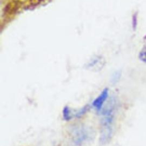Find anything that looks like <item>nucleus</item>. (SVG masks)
<instances>
[{
    "label": "nucleus",
    "instance_id": "f257e3e1",
    "mask_svg": "<svg viewBox=\"0 0 146 146\" xmlns=\"http://www.w3.org/2000/svg\"><path fill=\"white\" fill-rule=\"evenodd\" d=\"M117 107V99L114 96L108 99L103 108L99 112L101 115V131L99 143L106 145L112 139L113 132L115 113Z\"/></svg>",
    "mask_w": 146,
    "mask_h": 146
},
{
    "label": "nucleus",
    "instance_id": "f03ea898",
    "mask_svg": "<svg viewBox=\"0 0 146 146\" xmlns=\"http://www.w3.org/2000/svg\"><path fill=\"white\" fill-rule=\"evenodd\" d=\"M71 135L72 142L76 146H83L94 138V131L87 125L78 124L71 128Z\"/></svg>",
    "mask_w": 146,
    "mask_h": 146
},
{
    "label": "nucleus",
    "instance_id": "7ed1b4c3",
    "mask_svg": "<svg viewBox=\"0 0 146 146\" xmlns=\"http://www.w3.org/2000/svg\"><path fill=\"white\" fill-rule=\"evenodd\" d=\"M109 96V90L105 88L101 93L94 100L92 103V106L98 111L100 112L103 108L104 104L106 103Z\"/></svg>",
    "mask_w": 146,
    "mask_h": 146
},
{
    "label": "nucleus",
    "instance_id": "20e7f679",
    "mask_svg": "<svg viewBox=\"0 0 146 146\" xmlns=\"http://www.w3.org/2000/svg\"><path fill=\"white\" fill-rule=\"evenodd\" d=\"M103 64H102V60L100 58L96 57L93 59L87 64V67L91 70H100V67H103Z\"/></svg>",
    "mask_w": 146,
    "mask_h": 146
},
{
    "label": "nucleus",
    "instance_id": "39448f33",
    "mask_svg": "<svg viewBox=\"0 0 146 146\" xmlns=\"http://www.w3.org/2000/svg\"><path fill=\"white\" fill-rule=\"evenodd\" d=\"M62 116L63 120L66 121H69L74 117V112L69 106H66L63 108Z\"/></svg>",
    "mask_w": 146,
    "mask_h": 146
},
{
    "label": "nucleus",
    "instance_id": "423d86ee",
    "mask_svg": "<svg viewBox=\"0 0 146 146\" xmlns=\"http://www.w3.org/2000/svg\"><path fill=\"white\" fill-rule=\"evenodd\" d=\"M90 106L88 104H86L83 107H81L79 110L73 111L74 112V117H76L78 119L81 118L83 116H84L89 110L90 109Z\"/></svg>",
    "mask_w": 146,
    "mask_h": 146
},
{
    "label": "nucleus",
    "instance_id": "0eeeda50",
    "mask_svg": "<svg viewBox=\"0 0 146 146\" xmlns=\"http://www.w3.org/2000/svg\"><path fill=\"white\" fill-rule=\"evenodd\" d=\"M121 76V72L120 71H115L111 76V82L113 84H115L119 82Z\"/></svg>",
    "mask_w": 146,
    "mask_h": 146
},
{
    "label": "nucleus",
    "instance_id": "6e6552de",
    "mask_svg": "<svg viewBox=\"0 0 146 146\" xmlns=\"http://www.w3.org/2000/svg\"><path fill=\"white\" fill-rule=\"evenodd\" d=\"M139 59L142 62L146 63V48H144L139 54Z\"/></svg>",
    "mask_w": 146,
    "mask_h": 146
}]
</instances>
